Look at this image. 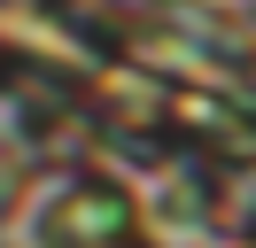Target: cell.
Segmentation results:
<instances>
[{
    "mask_svg": "<svg viewBox=\"0 0 256 248\" xmlns=\"http://www.w3.org/2000/svg\"><path fill=\"white\" fill-rule=\"evenodd\" d=\"M124 210L132 202L116 194V178H70L47 210V232H62L70 248H94V240H116L124 232Z\"/></svg>",
    "mask_w": 256,
    "mask_h": 248,
    "instance_id": "6da1fadb",
    "label": "cell"
}]
</instances>
